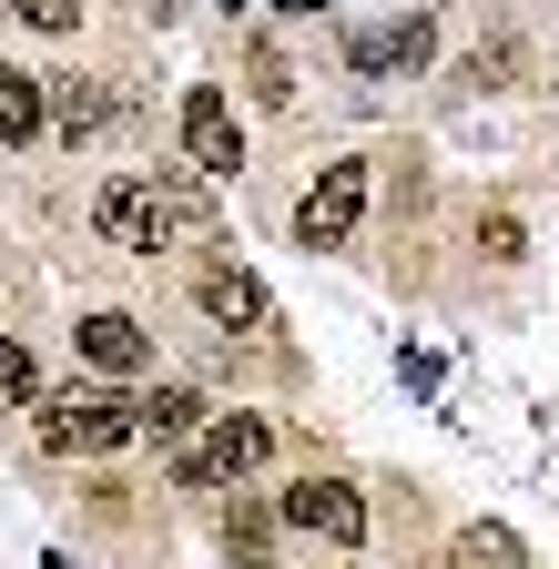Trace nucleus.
Returning <instances> with one entry per match:
<instances>
[{
  "label": "nucleus",
  "mask_w": 559,
  "mask_h": 569,
  "mask_svg": "<svg viewBox=\"0 0 559 569\" xmlns=\"http://www.w3.org/2000/svg\"><path fill=\"white\" fill-rule=\"evenodd\" d=\"M183 153H193V173H234L244 163V122H234V102L214 82L183 92Z\"/></svg>",
  "instance_id": "423d86ee"
},
{
  "label": "nucleus",
  "mask_w": 559,
  "mask_h": 569,
  "mask_svg": "<svg viewBox=\"0 0 559 569\" xmlns=\"http://www.w3.org/2000/svg\"><path fill=\"white\" fill-rule=\"evenodd\" d=\"M193 427H203V397L193 387H153L143 397V438H193Z\"/></svg>",
  "instance_id": "9b49d317"
},
{
  "label": "nucleus",
  "mask_w": 559,
  "mask_h": 569,
  "mask_svg": "<svg viewBox=\"0 0 559 569\" xmlns=\"http://www.w3.org/2000/svg\"><path fill=\"white\" fill-rule=\"evenodd\" d=\"M286 529H306L326 549H357L367 539V498L346 488V478H306V488H286Z\"/></svg>",
  "instance_id": "20e7f679"
},
{
  "label": "nucleus",
  "mask_w": 559,
  "mask_h": 569,
  "mask_svg": "<svg viewBox=\"0 0 559 569\" xmlns=\"http://www.w3.org/2000/svg\"><path fill=\"white\" fill-rule=\"evenodd\" d=\"M92 224L122 244V254H163V234L183 224V213L163 203V183H143V173H122V183H102V203H92Z\"/></svg>",
  "instance_id": "7ed1b4c3"
},
{
  "label": "nucleus",
  "mask_w": 559,
  "mask_h": 569,
  "mask_svg": "<svg viewBox=\"0 0 559 569\" xmlns=\"http://www.w3.org/2000/svg\"><path fill=\"white\" fill-rule=\"evenodd\" d=\"M478 244L499 254V264H519V213H488V224H478Z\"/></svg>",
  "instance_id": "dca6fc26"
},
{
  "label": "nucleus",
  "mask_w": 559,
  "mask_h": 569,
  "mask_svg": "<svg viewBox=\"0 0 559 569\" xmlns=\"http://www.w3.org/2000/svg\"><path fill=\"white\" fill-rule=\"evenodd\" d=\"M193 296H203V316H214V326H234V336H264V326H274V296H264L244 264H203V284H193Z\"/></svg>",
  "instance_id": "0eeeda50"
},
{
  "label": "nucleus",
  "mask_w": 559,
  "mask_h": 569,
  "mask_svg": "<svg viewBox=\"0 0 559 569\" xmlns=\"http://www.w3.org/2000/svg\"><path fill=\"white\" fill-rule=\"evenodd\" d=\"M224 559L264 569V559H274V519H264V509H234V519H224Z\"/></svg>",
  "instance_id": "f8f14e48"
},
{
  "label": "nucleus",
  "mask_w": 559,
  "mask_h": 569,
  "mask_svg": "<svg viewBox=\"0 0 559 569\" xmlns=\"http://www.w3.org/2000/svg\"><path fill=\"white\" fill-rule=\"evenodd\" d=\"M82 356H92L102 377H132L153 346H143V326H132V316H82Z\"/></svg>",
  "instance_id": "6e6552de"
},
{
  "label": "nucleus",
  "mask_w": 559,
  "mask_h": 569,
  "mask_svg": "<svg viewBox=\"0 0 559 569\" xmlns=\"http://www.w3.org/2000/svg\"><path fill=\"white\" fill-rule=\"evenodd\" d=\"M274 11H316V0H274Z\"/></svg>",
  "instance_id": "f3484780"
},
{
  "label": "nucleus",
  "mask_w": 559,
  "mask_h": 569,
  "mask_svg": "<svg viewBox=\"0 0 559 569\" xmlns=\"http://www.w3.org/2000/svg\"><path fill=\"white\" fill-rule=\"evenodd\" d=\"M41 82H31V71H11V61H0V142H31L41 132Z\"/></svg>",
  "instance_id": "9d476101"
},
{
  "label": "nucleus",
  "mask_w": 559,
  "mask_h": 569,
  "mask_svg": "<svg viewBox=\"0 0 559 569\" xmlns=\"http://www.w3.org/2000/svg\"><path fill=\"white\" fill-rule=\"evenodd\" d=\"M51 112H61V132H102L112 92H102V82H61V92H51Z\"/></svg>",
  "instance_id": "ddd939ff"
},
{
  "label": "nucleus",
  "mask_w": 559,
  "mask_h": 569,
  "mask_svg": "<svg viewBox=\"0 0 559 569\" xmlns=\"http://www.w3.org/2000/svg\"><path fill=\"white\" fill-rule=\"evenodd\" d=\"M264 448H274V427L264 417H244V407H224L203 438L173 458V488H224V478H244V468H264Z\"/></svg>",
  "instance_id": "f257e3e1"
},
{
  "label": "nucleus",
  "mask_w": 559,
  "mask_h": 569,
  "mask_svg": "<svg viewBox=\"0 0 559 569\" xmlns=\"http://www.w3.org/2000/svg\"><path fill=\"white\" fill-rule=\"evenodd\" d=\"M122 438H143V407L132 397H51L41 407V448H61V458H102Z\"/></svg>",
  "instance_id": "f03ea898"
},
{
  "label": "nucleus",
  "mask_w": 559,
  "mask_h": 569,
  "mask_svg": "<svg viewBox=\"0 0 559 569\" xmlns=\"http://www.w3.org/2000/svg\"><path fill=\"white\" fill-rule=\"evenodd\" d=\"M357 213H367V163H326L316 193L296 203V244H346Z\"/></svg>",
  "instance_id": "39448f33"
},
{
  "label": "nucleus",
  "mask_w": 559,
  "mask_h": 569,
  "mask_svg": "<svg viewBox=\"0 0 559 569\" xmlns=\"http://www.w3.org/2000/svg\"><path fill=\"white\" fill-rule=\"evenodd\" d=\"M41 397V367H31V346H0V407H31Z\"/></svg>",
  "instance_id": "4468645a"
},
{
  "label": "nucleus",
  "mask_w": 559,
  "mask_h": 569,
  "mask_svg": "<svg viewBox=\"0 0 559 569\" xmlns=\"http://www.w3.org/2000/svg\"><path fill=\"white\" fill-rule=\"evenodd\" d=\"M11 11H21L31 31H72V21H82V0H11Z\"/></svg>",
  "instance_id": "2eb2a0df"
},
{
  "label": "nucleus",
  "mask_w": 559,
  "mask_h": 569,
  "mask_svg": "<svg viewBox=\"0 0 559 569\" xmlns=\"http://www.w3.org/2000/svg\"><path fill=\"white\" fill-rule=\"evenodd\" d=\"M448 569H529V559H519V539H509L499 519H478V529L448 539Z\"/></svg>",
  "instance_id": "1a4fd4ad"
}]
</instances>
